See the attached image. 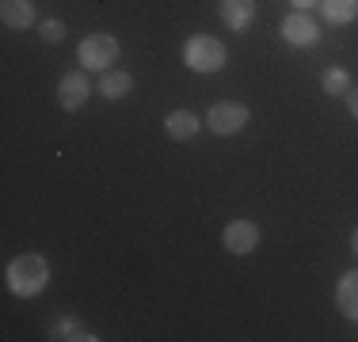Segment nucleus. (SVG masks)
Wrapping results in <instances>:
<instances>
[{"mask_svg": "<svg viewBox=\"0 0 358 342\" xmlns=\"http://www.w3.org/2000/svg\"><path fill=\"white\" fill-rule=\"evenodd\" d=\"M4 281H8V293L20 297V301H31V297H38L42 289L50 285V262L46 255H15L12 262H8L4 270Z\"/></svg>", "mask_w": 358, "mask_h": 342, "instance_id": "f257e3e1", "label": "nucleus"}, {"mask_svg": "<svg viewBox=\"0 0 358 342\" xmlns=\"http://www.w3.org/2000/svg\"><path fill=\"white\" fill-rule=\"evenodd\" d=\"M225 61H229V50L221 38H214V34H191V38L183 42V65L191 68V73L214 76L225 68Z\"/></svg>", "mask_w": 358, "mask_h": 342, "instance_id": "f03ea898", "label": "nucleus"}, {"mask_svg": "<svg viewBox=\"0 0 358 342\" xmlns=\"http://www.w3.org/2000/svg\"><path fill=\"white\" fill-rule=\"evenodd\" d=\"M118 54H122L118 38L115 34H103V31L88 34V38L76 46V61H80L84 73H107V68L118 61Z\"/></svg>", "mask_w": 358, "mask_h": 342, "instance_id": "7ed1b4c3", "label": "nucleus"}, {"mask_svg": "<svg viewBox=\"0 0 358 342\" xmlns=\"http://www.w3.org/2000/svg\"><path fill=\"white\" fill-rule=\"evenodd\" d=\"M248 107L244 103H236V99H221L214 103V107L206 110V130L210 133H217V137H236L248 126Z\"/></svg>", "mask_w": 358, "mask_h": 342, "instance_id": "20e7f679", "label": "nucleus"}, {"mask_svg": "<svg viewBox=\"0 0 358 342\" xmlns=\"http://www.w3.org/2000/svg\"><path fill=\"white\" fill-rule=\"evenodd\" d=\"M282 38L294 50H313L320 42V23L309 12H289L282 20Z\"/></svg>", "mask_w": 358, "mask_h": 342, "instance_id": "39448f33", "label": "nucleus"}, {"mask_svg": "<svg viewBox=\"0 0 358 342\" xmlns=\"http://www.w3.org/2000/svg\"><path fill=\"white\" fill-rule=\"evenodd\" d=\"M259 225L255 221H244V217H236V221H229L225 225V232H221V244H225V251L229 255H252L255 247H259Z\"/></svg>", "mask_w": 358, "mask_h": 342, "instance_id": "423d86ee", "label": "nucleus"}, {"mask_svg": "<svg viewBox=\"0 0 358 342\" xmlns=\"http://www.w3.org/2000/svg\"><path fill=\"white\" fill-rule=\"evenodd\" d=\"M88 96H92V84L84 76V68H73V73H65L57 80V103H62V110H80L88 103Z\"/></svg>", "mask_w": 358, "mask_h": 342, "instance_id": "0eeeda50", "label": "nucleus"}, {"mask_svg": "<svg viewBox=\"0 0 358 342\" xmlns=\"http://www.w3.org/2000/svg\"><path fill=\"white\" fill-rule=\"evenodd\" d=\"M217 12H221V23H225L229 31L244 34L255 23V0H221Z\"/></svg>", "mask_w": 358, "mask_h": 342, "instance_id": "6e6552de", "label": "nucleus"}, {"mask_svg": "<svg viewBox=\"0 0 358 342\" xmlns=\"http://www.w3.org/2000/svg\"><path fill=\"white\" fill-rule=\"evenodd\" d=\"M38 12H35V0H0V23L12 31H27L35 27Z\"/></svg>", "mask_w": 358, "mask_h": 342, "instance_id": "1a4fd4ad", "label": "nucleus"}, {"mask_svg": "<svg viewBox=\"0 0 358 342\" xmlns=\"http://www.w3.org/2000/svg\"><path fill=\"white\" fill-rule=\"evenodd\" d=\"M199 130H202V118L194 110H172L164 118V133L172 141H191V137H199Z\"/></svg>", "mask_w": 358, "mask_h": 342, "instance_id": "9d476101", "label": "nucleus"}, {"mask_svg": "<svg viewBox=\"0 0 358 342\" xmlns=\"http://www.w3.org/2000/svg\"><path fill=\"white\" fill-rule=\"evenodd\" d=\"M336 308L347 320H358V270H347L336 281Z\"/></svg>", "mask_w": 358, "mask_h": 342, "instance_id": "9b49d317", "label": "nucleus"}, {"mask_svg": "<svg viewBox=\"0 0 358 342\" xmlns=\"http://www.w3.org/2000/svg\"><path fill=\"white\" fill-rule=\"evenodd\" d=\"M50 339L54 342H96L99 335H92L76 315H57V320L50 323Z\"/></svg>", "mask_w": 358, "mask_h": 342, "instance_id": "f8f14e48", "label": "nucleus"}, {"mask_svg": "<svg viewBox=\"0 0 358 342\" xmlns=\"http://www.w3.org/2000/svg\"><path fill=\"white\" fill-rule=\"evenodd\" d=\"M320 15L328 27H351L358 23V0H320Z\"/></svg>", "mask_w": 358, "mask_h": 342, "instance_id": "ddd939ff", "label": "nucleus"}, {"mask_svg": "<svg viewBox=\"0 0 358 342\" xmlns=\"http://www.w3.org/2000/svg\"><path fill=\"white\" fill-rule=\"evenodd\" d=\"M130 88H134V76L126 73V68H107V73H99V91H103V99L118 103V99L130 96Z\"/></svg>", "mask_w": 358, "mask_h": 342, "instance_id": "4468645a", "label": "nucleus"}, {"mask_svg": "<svg viewBox=\"0 0 358 342\" xmlns=\"http://www.w3.org/2000/svg\"><path fill=\"white\" fill-rule=\"evenodd\" d=\"M320 88L328 91V96L343 99L355 84H351V73H347V68H324V73H320Z\"/></svg>", "mask_w": 358, "mask_h": 342, "instance_id": "2eb2a0df", "label": "nucleus"}, {"mask_svg": "<svg viewBox=\"0 0 358 342\" xmlns=\"http://www.w3.org/2000/svg\"><path fill=\"white\" fill-rule=\"evenodd\" d=\"M38 34H42V42L57 46V42L65 38V23H62V20H42V23H38Z\"/></svg>", "mask_w": 358, "mask_h": 342, "instance_id": "dca6fc26", "label": "nucleus"}, {"mask_svg": "<svg viewBox=\"0 0 358 342\" xmlns=\"http://www.w3.org/2000/svg\"><path fill=\"white\" fill-rule=\"evenodd\" d=\"M343 103H347V114H351L355 122H358V88H351V91H347V96H343Z\"/></svg>", "mask_w": 358, "mask_h": 342, "instance_id": "f3484780", "label": "nucleus"}, {"mask_svg": "<svg viewBox=\"0 0 358 342\" xmlns=\"http://www.w3.org/2000/svg\"><path fill=\"white\" fill-rule=\"evenodd\" d=\"M289 4H294V12H309V8H317L320 0H289Z\"/></svg>", "mask_w": 358, "mask_h": 342, "instance_id": "a211bd4d", "label": "nucleus"}, {"mask_svg": "<svg viewBox=\"0 0 358 342\" xmlns=\"http://www.w3.org/2000/svg\"><path fill=\"white\" fill-rule=\"evenodd\" d=\"M351 251H355V259H358V228L351 232Z\"/></svg>", "mask_w": 358, "mask_h": 342, "instance_id": "6ab92c4d", "label": "nucleus"}]
</instances>
